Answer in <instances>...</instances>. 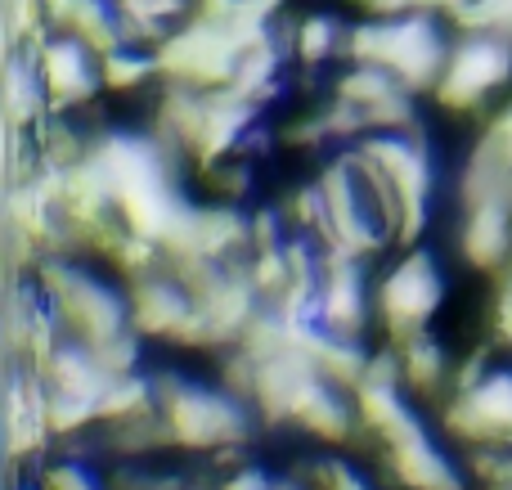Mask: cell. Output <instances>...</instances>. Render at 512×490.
<instances>
[{
	"label": "cell",
	"instance_id": "obj_23",
	"mask_svg": "<svg viewBox=\"0 0 512 490\" xmlns=\"http://www.w3.org/2000/svg\"><path fill=\"white\" fill-rule=\"evenodd\" d=\"M36 486L41 490H108L99 482L95 468H90V459H77V455L45 459L41 473H36Z\"/></svg>",
	"mask_w": 512,
	"mask_h": 490
},
{
	"label": "cell",
	"instance_id": "obj_16",
	"mask_svg": "<svg viewBox=\"0 0 512 490\" xmlns=\"http://www.w3.org/2000/svg\"><path fill=\"white\" fill-rule=\"evenodd\" d=\"M400 347V365H405V387L418 396H450L454 369L445 347L432 338V333H418L409 342H396Z\"/></svg>",
	"mask_w": 512,
	"mask_h": 490
},
{
	"label": "cell",
	"instance_id": "obj_17",
	"mask_svg": "<svg viewBox=\"0 0 512 490\" xmlns=\"http://www.w3.org/2000/svg\"><path fill=\"white\" fill-rule=\"evenodd\" d=\"M104 455H113V459H149V455H158V450H171L176 446V437H171V428H167V419H162V410L158 414H149V419H131V423H104Z\"/></svg>",
	"mask_w": 512,
	"mask_h": 490
},
{
	"label": "cell",
	"instance_id": "obj_13",
	"mask_svg": "<svg viewBox=\"0 0 512 490\" xmlns=\"http://www.w3.org/2000/svg\"><path fill=\"white\" fill-rule=\"evenodd\" d=\"M382 464L396 477V486L405 490H468V477L436 446L432 432H423L414 441H400V446H382Z\"/></svg>",
	"mask_w": 512,
	"mask_h": 490
},
{
	"label": "cell",
	"instance_id": "obj_4",
	"mask_svg": "<svg viewBox=\"0 0 512 490\" xmlns=\"http://www.w3.org/2000/svg\"><path fill=\"white\" fill-rule=\"evenodd\" d=\"M508 86H512V36L459 32L454 36L450 63H445L432 95L450 113H481Z\"/></svg>",
	"mask_w": 512,
	"mask_h": 490
},
{
	"label": "cell",
	"instance_id": "obj_9",
	"mask_svg": "<svg viewBox=\"0 0 512 490\" xmlns=\"http://www.w3.org/2000/svg\"><path fill=\"white\" fill-rule=\"evenodd\" d=\"M378 311V302L369 297L364 284V257H351L342 248H324L319 243V306L315 324L337 338H360L369 329V315Z\"/></svg>",
	"mask_w": 512,
	"mask_h": 490
},
{
	"label": "cell",
	"instance_id": "obj_7",
	"mask_svg": "<svg viewBox=\"0 0 512 490\" xmlns=\"http://www.w3.org/2000/svg\"><path fill=\"white\" fill-rule=\"evenodd\" d=\"M441 428L450 441L512 450V369L495 365L472 392H450L441 401Z\"/></svg>",
	"mask_w": 512,
	"mask_h": 490
},
{
	"label": "cell",
	"instance_id": "obj_15",
	"mask_svg": "<svg viewBox=\"0 0 512 490\" xmlns=\"http://www.w3.org/2000/svg\"><path fill=\"white\" fill-rule=\"evenodd\" d=\"M41 374H45V383L59 387V392H77V396H90V401H99V396L108 392V383H113V374L99 365V356L77 338H63L59 347H54V356L45 360Z\"/></svg>",
	"mask_w": 512,
	"mask_h": 490
},
{
	"label": "cell",
	"instance_id": "obj_32",
	"mask_svg": "<svg viewBox=\"0 0 512 490\" xmlns=\"http://www.w3.org/2000/svg\"><path fill=\"white\" fill-rule=\"evenodd\" d=\"M14 490H41V486H14Z\"/></svg>",
	"mask_w": 512,
	"mask_h": 490
},
{
	"label": "cell",
	"instance_id": "obj_6",
	"mask_svg": "<svg viewBox=\"0 0 512 490\" xmlns=\"http://www.w3.org/2000/svg\"><path fill=\"white\" fill-rule=\"evenodd\" d=\"M373 302H378V320L391 342H409L427 333V324L436 320L445 302V279L436 270V257L423 248H405V257L382 275Z\"/></svg>",
	"mask_w": 512,
	"mask_h": 490
},
{
	"label": "cell",
	"instance_id": "obj_28",
	"mask_svg": "<svg viewBox=\"0 0 512 490\" xmlns=\"http://www.w3.org/2000/svg\"><path fill=\"white\" fill-rule=\"evenodd\" d=\"M369 18H400V14H418V9H432V0H355Z\"/></svg>",
	"mask_w": 512,
	"mask_h": 490
},
{
	"label": "cell",
	"instance_id": "obj_33",
	"mask_svg": "<svg viewBox=\"0 0 512 490\" xmlns=\"http://www.w3.org/2000/svg\"><path fill=\"white\" fill-rule=\"evenodd\" d=\"M194 490H203V486H194Z\"/></svg>",
	"mask_w": 512,
	"mask_h": 490
},
{
	"label": "cell",
	"instance_id": "obj_21",
	"mask_svg": "<svg viewBox=\"0 0 512 490\" xmlns=\"http://www.w3.org/2000/svg\"><path fill=\"white\" fill-rule=\"evenodd\" d=\"M144 81H162L158 50L144 45H117L104 54V90H135Z\"/></svg>",
	"mask_w": 512,
	"mask_h": 490
},
{
	"label": "cell",
	"instance_id": "obj_12",
	"mask_svg": "<svg viewBox=\"0 0 512 490\" xmlns=\"http://www.w3.org/2000/svg\"><path fill=\"white\" fill-rule=\"evenodd\" d=\"M292 423H297L301 432H310L315 441H324V446H346V441H355L364 432L355 392L337 387L333 378H324V374L301 392L297 410H292Z\"/></svg>",
	"mask_w": 512,
	"mask_h": 490
},
{
	"label": "cell",
	"instance_id": "obj_5",
	"mask_svg": "<svg viewBox=\"0 0 512 490\" xmlns=\"http://www.w3.org/2000/svg\"><path fill=\"white\" fill-rule=\"evenodd\" d=\"M360 149L396 185V198H400L396 243L400 248H414L418 234L427 230V216H432V185H436L432 149H427L423 131H369L360 140Z\"/></svg>",
	"mask_w": 512,
	"mask_h": 490
},
{
	"label": "cell",
	"instance_id": "obj_10",
	"mask_svg": "<svg viewBox=\"0 0 512 490\" xmlns=\"http://www.w3.org/2000/svg\"><path fill=\"white\" fill-rule=\"evenodd\" d=\"M126 302H131V329L140 338H162L176 342V333L185 329V320L194 315V293L167 270H153L144 279L126 284Z\"/></svg>",
	"mask_w": 512,
	"mask_h": 490
},
{
	"label": "cell",
	"instance_id": "obj_22",
	"mask_svg": "<svg viewBox=\"0 0 512 490\" xmlns=\"http://www.w3.org/2000/svg\"><path fill=\"white\" fill-rule=\"evenodd\" d=\"M45 419H50L54 441L86 437V432L99 423V401H90V396H77V392H59V387H50V401H45Z\"/></svg>",
	"mask_w": 512,
	"mask_h": 490
},
{
	"label": "cell",
	"instance_id": "obj_27",
	"mask_svg": "<svg viewBox=\"0 0 512 490\" xmlns=\"http://www.w3.org/2000/svg\"><path fill=\"white\" fill-rule=\"evenodd\" d=\"M490 369H495V365H490V347H477L468 360H463L459 369H454V383H450V392H472V387H477L481 378L490 374Z\"/></svg>",
	"mask_w": 512,
	"mask_h": 490
},
{
	"label": "cell",
	"instance_id": "obj_30",
	"mask_svg": "<svg viewBox=\"0 0 512 490\" xmlns=\"http://www.w3.org/2000/svg\"><path fill=\"white\" fill-rule=\"evenodd\" d=\"M468 5H477V0H432V9L436 14H445V18H454V14H463Z\"/></svg>",
	"mask_w": 512,
	"mask_h": 490
},
{
	"label": "cell",
	"instance_id": "obj_26",
	"mask_svg": "<svg viewBox=\"0 0 512 490\" xmlns=\"http://www.w3.org/2000/svg\"><path fill=\"white\" fill-rule=\"evenodd\" d=\"M288 243V221H283L279 207H261L252 216V252H270Z\"/></svg>",
	"mask_w": 512,
	"mask_h": 490
},
{
	"label": "cell",
	"instance_id": "obj_19",
	"mask_svg": "<svg viewBox=\"0 0 512 490\" xmlns=\"http://www.w3.org/2000/svg\"><path fill=\"white\" fill-rule=\"evenodd\" d=\"M158 414V378L153 374H122L108 383V392L99 396V423H131Z\"/></svg>",
	"mask_w": 512,
	"mask_h": 490
},
{
	"label": "cell",
	"instance_id": "obj_29",
	"mask_svg": "<svg viewBox=\"0 0 512 490\" xmlns=\"http://www.w3.org/2000/svg\"><path fill=\"white\" fill-rule=\"evenodd\" d=\"M216 490H274V477L265 473V468L248 464V468H239V473L221 477V486H216Z\"/></svg>",
	"mask_w": 512,
	"mask_h": 490
},
{
	"label": "cell",
	"instance_id": "obj_2",
	"mask_svg": "<svg viewBox=\"0 0 512 490\" xmlns=\"http://www.w3.org/2000/svg\"><path fill=\"white\" fill-rule=\"evenodd\" d=\"M153 378H158V410L180 450L212 455L216 446H248L252 441L261 419H256V410L248 401L225 392L221 383L216 387L189 383L176 369H158Z\"/></svg>",
	"mask_w": 512,
	"mask_h": 490
},
{
	"label": "cell",
	"instance_id": "obj_18",
	"mask_svg": "<svg viewBox=\"0 0 512 490\" xmlns=\"http://www.w3.org/2000/svg\"><path fill=\"white\" fill-rule=\"evenodd\" d=\"M351 45V27L337 23L333 14H306L292 23V54H297L306 68H324L337 54H346Z\"/></svg>",
	"mask_w": 512,
	"mask_h": 490
},
{
	"label": "cell",
	"instance_id": "obj_8",
	"mask_svg": "<svg viewBox=\"0 0 512 490\" xmlns=\"http://www.w3.org/2000/svg\"><path fill=\"white\" fill-rule=\"evenodd\" d=\"M36 59H41V77L54 113H77L104 90V54L68 27H50Z\"/></svg>",
	"mask_w": 512,
	"mask_h": 490
},
{
	"label": "cell",
	"instance_id": "obj_31",
	"mask_svg": "<svg viewBox=\"0 0 512 490\" xmlns=\"http://www.w3.org/2000/svg\"><path fill=\"white\" fill-rule=\"evenodd\" d=\"M274 490H310L301 477H274Z\"/></svg>",
	"mask_w": 512,
	"mask_h": 490
},
{
	"label": "cell",
	"instance_id": "obj_25",
	"mask_svg": "<svg viewBox=\"0 0 512 490\" xmlns=\"http://www.w3.org/2000/svg\"><path fill=\"white\" fill-rule=\"evenodd\" d=\"M490 338H495L499 347H512V266L499 270L495 306H490Z\"/></svg>",
	"mask_w": 512,
	"mask_h": 490
},
{
	"label": "cell",
	"instance_id": "obj_24",
	"mask_svg": "<svg viewBox=\"0 0 512 490\" xmlns=\"http://www.w3.org/2000/svg\"><path fill=\"white\" fill-rule=\"evenodd\" d=\"M207 180H212V189L225 198V203H239V198L252 189V167H248V158H239V153H234V158L207 167Z\"/></svg>",
	"mask_w": 512,
	"mask_h": 490
},
{
	"label": "cell",
	"instance_id": "obj_3",
	"mask_svg": "<svg viewBox=\"0 0 512 490\" xmlns=\"http://www.w3.org/2000/svg\"><path fill=\"white\" fill-rule=\"evenodd\" d=\"M32 275L45 288V297H50L68 338L86 342V347H104L117 333L131 329L126 293L113 288L108 279H99L90 266H81L77 257H41V266Z\"/></svg>",
	"mask_w": 512,
	"mask_h": 490
},
{
	"label": "cell",
	"instance_id": "obj_11",
	"mask_svg": "<svg viewBox=\"0 0 512 490\" xmlns=\"http://www.w3.org/2000/svg\"><path fill=\"white\" fill-rule=\"evenodd\" d=\"M315 378H319L315 360H310L301 347L261 360V365H256V387H252L256 419H261L265 428H283V423H292V410H297L301 392H306Z\"/></svg>",
	"mask_w": 512,
	"mask_h": 490
},
{
	"label": "cell",
	"instance_id": "obj_20",
	"mask_svg": "<svg viewBox=\"0 0 512 490\" xmlns=\"http://www.w3.org/2000/svg\"><path fill=\"white\" fill-rule=\"evenodd\" d=\"M396 95H414V90H405V81L391 68H382V63H351L337 77V99H351L355 108H364V117H369V108L387 104Z\"/></svg>",
	"mask_w": 512,
	"mask_h": 490
},
{
	"label": "cell",
	"instance_id": "obj_1",
	"mask_svg": "<svg viewBox=\"0 0 512 490\" xmlns=\"http://www.w3.org/2000/svg\"><path fill=\"white\" fill-rule=\"evenodd\" d=\"M445 14L436 9H418V14H400V18H364L351 27V45H346V59L351 63H382L391 68L405 90L423 95L436 90L445 63H450V32L441 23Z\"/></svg>",
	"mask_w": 512,
	"mask_h": 490
},
{
	"label": "cell",
	"instance_id": "obj_14",
	"mask_svg": "<svg viewBox=\"0 0 512 490\" xmlns=\"http://www.w3.org/2000/svg\"><path fill=\"white\" fill-rule=\"evenodd\" d=\"M463 230H459V252L472 270L481 275H499L512 266V207L508 203H477L463 207Z\"/></svg>",
	"mask_w": 512,
	"mask_h": 490
}]
</instances>
